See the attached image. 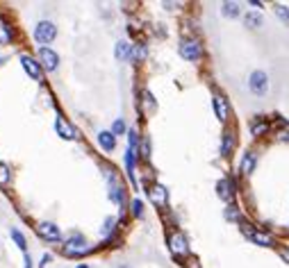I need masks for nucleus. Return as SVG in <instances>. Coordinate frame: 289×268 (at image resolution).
Here are the masks:
<instances>
[{
	"instance_id": "38",
	"label": "nucleus",
	"mask_w": 289,
	"mask_h": 268,
	"mask_svg": "<svg viewBox=\"0 0 289 268\" xmlns=\"http://www.w3.org/2000/svg\"><path fill=\"white\" fill-rule=\"evenodd\" d=\"M121 268H130V266H121Z\"/></svg>"
},
{
	"instance_id": "27",
	"label": "nucleus",
	"mask_w": 289,
	"mask_h": 268,
	"mask_svg": "<svg viewBox=\"0 0 289 268\" xmlns=\"http://www.w3.org/2000/svg\"><path fill=\"white\" fill-rule=\"evenodd\" d=\"M130 207H132V216H134V218H141V216H143V202H141L139 198H134Z\"/></svg>"
},
{
	"instance_id": "6",
	"label": "nucleus",
	"mask_w": 289,
	"mask_h": 268,
	"mask_svg": "<svg viewBox=\"0 0 289 268\" xmlns=\"http://www.w3.org/2000/svg\"><path fill=\"white\" fill-rule=\"evenodd\" d=\"M55 36H57V27L53 25L51 21H41L37 27H34V39H37L39 43H43V45L51 43Z\"/></svg>"
},
{
	"instance_id": "28",
	"label": "nucleus",
	"mask_w": 289,
	"mask_h": 268,
	"mask_svg": "<svg viewBox=\"0 0 289 268\" xmlns=\"http://www.w3.org/2000/svg\"><path fill=\"white\" fill-rule=\"evenodd\" d=\"M12 239H14V241H16V245H19V248L25 252V248H28V245H25V236L21 234L19 230H12Z\"/></svg>"
},
{
	"instance_id": "21",
	"label": "nucleus",
	"mask_w": 289,
	"mask_h": 268,
	"mask_svg": "<svg viewBox=\"0 0 289 268\" xmlns=\"http://www.w3.org/2000/svg\"><path fill=\"white\" fill-rule=\"evenodd\" d=\"M223 213H225V218H228V221H232V223H242V221H244L242 209H239L237 204H228Z\"/></svg>"
},
{
	"instance_id": "31",
	"label": "nucleus",
	"mask_w": 289,
	"mask_h": 268,
	"mask_svg": "<svg viewBox=\"0 0 289 268\" xmlns=\"http://www.w3.org/2000/svg\"><path fill=\"white\" fill-rule=\"evenodd\" d=\"M141 157L143 159L151 157V141H148V136H143L141 139Z\"/></svg>"
},
{
	"instance_id": "26",
	"label": "nucleus",
	"mask_w": 289,
	"mask_h": 268,
	"mask_svg": "<svg viewBox=\"0 0 289 268\" xmlns=\"http://www.w3.org/2000/svg\"><path fill=\"white\" fill-rule=\"evenodd\" d=\"M0 184H10V166L5 162H0Z\"/></svg>"
},
{
	"instance_id": "33",
	"label": "nucleus",
	"mask_w": 289,
	"mask_h": 268,
	"mask_svg": "<svg viewBox=\"0 0 289 268\" xmlns=\"http://www.w3.org/2000/svg\"><path fill=\"white\" fill-rule=\"evenodd\" d=\"M278 254L289 263V248H287V245H278Z\"/></svg>"
},
{
	"instance_id": "24",
	"label": "nucleus",
	"mask_w": 289,
	"mask_h": 268,
	"mask_svg": "<svg viewBox=\"0 0 289 268\" xmlns=\"http://www.w3.org/2000/svg\"><path fill=\"white\" fill-rule=\"evenodd\" d=\"M146 55H148V50H146V45H143V43L132 45V59H134L137 64H141L143 59H146Z\"/></svg>"
},
{
	"instance_id": "3",
	"label": "nucleus",
	"mask_w": 289,
	"mask_h": 268,
	"mask_svg": "<svg viewBox=\"0 0 289 268\" xmlns=\"http://www.w3.org/2000/svg\"><path fill=\"white\" fill-rule=\"evenodd\" d=\"M91 245H87L84 236L80 234H73L69 241H66V248H64V254L66 257H82V254H89L91 252Z\"/></svg>"
},
{
	"instance_id": "29",
	"label": "nucleus",
	"mask_w": 289,
	"mask_h": 268,
	"mask_svg": "<svg viewBox=\"0 0 289 268\" xmlns=\"http://www.w3.org/2000/svg\"><path fill=\"white\" fill-rule=\"evenodd\" d=\"M137 145H139V134H137V130H130V132H128V148L137 150Z\"/></svg>"
},
{
	"instance_id": "36",
	"label": "nucleus",
	"mask_w": 289,
	"mask_h": 268,
	"mask_svg": "<svg viewBox=\"0 0 289 268\" xmlns=\"http://www.w3.org/2000/svg\"><path fill=\"white\" fill-rule=\"evenodd\" d=\"M25 268H32V261H30L28 254H25Z\"/></svg>"
},
{
	"instance_id": "35",
	"label": "nucleus",
	"mask_w": 289,
	"mask_h": 268,
	"mask_svg": "<svg viewBox=\"0 0 289 268\" xmlns=\"http://www.w3.org/2000/svg\"><path fill=\"white\" fill-rule=\"evenodd\" d=\"M278 139H280V141H289V130H287V132H280Z\"/></svg>"
},
{
	"instance_id": "7",
	"label": "nucleus",
	"mask_w": 289,
	"mask_h": 268,
	"mask_svg": "<svg viewBox=\"0 0 289 268\" xmlns=\"http://www.w3.org/2000/svg\"><path fill=\"white\" fill-rule=\"evenodd\" d=\"M212 104H214V114L216 118H219L221 123H225L230 118V107H228V100L223 98V95L214 93V98H212Z\"/></svg>"
},
{
	"instance_id": "18",
	"label": "nucleus",
	"mask_w": 289,
	"mask_h": 268,
	"mask_svg": "<svg viewBox=\"0 0 289 268\" xmlns=\"http://www.w3.org/2000/svg\"><path fill=\"white\" fill-rule=\"evenodd\" d=\"M244 23H246L248 30H257V27L262 25V14L257 12V9H251V12L244 16Z\"/></svg>"
},
{
	"instance_id": "34",
	"label": "nucleus",
	"mask_w": 289,
	"mask_h": 268,
	"mask_svg": "<svg viewBox=\"0 0 289 268\" xmlns=\"http://www.w3.org/2000/svg\"><path fill=\"white\" fill-rule=\"evenodd\" d=\"M51 259H53L51 254H43V259H41V263H39V266H41V268H46V263L51 261Z\"/></svg>"
},
{
	"instance_id": "22",
	"label": "nucleus",
	"mask_w": 289,
	"mask_h": 268,
	"mask_svg": "<svg viewBox=\"0 0 289 268\" xmlns=\"http://www.w3.org/2000/svg\"><path fill=\"white\" fill-rule=\"evenodd\" d=\"M12 36H14V32H12V27L7 25L3 18H0V45L3 43H10L12 41Z\"/></svg>"
},
{
	"instance_id": "13",
	"label": "nucleus",
	"mask_w": 289,
	"mask_h": 268,
	"mask_svg": "<svg viewBox=\"0 0 289 268\" xmlns=\"http://www.w3.org/2000/svg\"><path fill=\"white\" fill-rule=\"evenodd\" d=\"M39 59H41L43 68H48V71H55L57 64H60V57H57L55 50H51V48H41V50H39Z\"/></svg>"
},
{
	"instance_id": "4",
	"label": "nucleus",
	"mask_w": 289,
	"mask_h": 268,
	"mask_svg": "<svg viewBox=\"0 0 289 268\" xmlns=\"http://www.w3.org/2000/svg\"><path fill=\"white\" fill-rule=\"evenodd\" d=\"M178 50H180V57L187 59V62H198L203 57V45L196 39H184Z\"/></svg>"
},
{
	"instance_id": "14",
	"label": "nucleus",
	"mask_w": 289,
	"mask_h": 268,
	"mask_svg": "<svg viewBox=\"0 0 289 268\" xmlns=\"http://www.w3.org/2000/svg\"><path fill=\"white\" fill-rule=\"evenodd\" d=\"M216 195H219L221 200H232V195H234V184L228 180V177H221V180L216 182Z\"/></svg>"
},
{
	"instance_id": "32",
	"label": "nucleus",
	"mask_w": 289,
	"mask_h": 268,
	"mask_svg": "<svg viewBox=\"0 0 289 268\" xmlns=\"http://www.w3.org/2000/svg\"><path fill=\"white\" fill-rule=\"evenodd\" d=\"M143 104H146L148 109H155V100H153L151 91H143Z\"/></svg>"
},
{
	"instance_id": "25",
	"label": "nucleus",
	"mask_w": 289,
	"mask_h": 268,
	"mask_svg": "<svg viewBox=\"0 0 289 268\" xmlns=\"http://www.w3.org/2000/svg\"><path fill=\"white\" fill-rule=\"evenodd\" d=\"M114 232H116V218H107L105 221V227H103V234H105V239L107 241H112V236H114Z\"/></svg>"
},
{
	"instance_id": "11",
	"label": "nucleus",
	"mask_w": 289,
	"mask_h": 268,
	"mask_svg": "<svg viewBox=\"0 0 289 268\" xmlns=\"http://www.w3.org/2000/svg\"><path fill=\"white\" fill-rule=\"evenodd\" d=\"M255 168H257V154L248 150V152L242 157V164H239V171H242V175H246V177H248V175H253V173H255Z\"/></svg>"
},
{
	"instance_id": "2",
	"label": "nucleus",
	"mask_w": 289,
	"mask_h": 268,
	"mask_svg": "<svg viewBox=\"0 0 289 268\" xmlns=\"http://www.w3.org/2000/svg\"><path fill=\"white\" fill-rule=\"evenodd\" d=\"M169 250L175 259H184L189 254V243H187V236L182 232H171L169 234Z\"/></svg>"
},
{
	"instance_id": "20",
	"label": "nucleus",
	"mask_w": 289,
	"mask_h": 268,
	"mask_svg": "<svg viewBox=\"0 0 289 268\" xmlns=\"http://www.w3.org/2000/svg\"><path fill=\"white\" fill-rule=\"evenodd\" d=\"M221 14L228 16V18H239L242 7H239V3H223V5H221Z\"/></svg>"
},
{
	"instance_id": "5",
	"label": "nucleus",
	"mask_w": 289,
	"mask_h": 268,
	"mask_svg": "<svg viewBox=\"0 0 289 268\" xmlns=\"http://www.w3.org/2000/svg\"><path fill=\"white\" fill-rule=\"evenodd\" d=\"M248 89H251L253 95H264L269 91V77H266V73L253 71L251 77H248Z\"/></svg>"
},
{
	"instance_id": "30",
	"label": "nucleus",
	"mask_w": 289,
	"mask_h": 268,
	"mask_svg": "<svg viewBox=\"0 0 289 268\" xmlns=\"http://www.w3.org/2000/svg\"><path fill=\"white\" fill-rule=\"evenodd\" d=\"M123 132H125V123H123V118H119V121H114V125H112V134L119 136V134H123Z\"/></svg>"
},
{
	"instance_id": "17",
	"label": "nucleus",
	"mask_w": 289,
	"mask_h": 268,
	"mask_svg": "<svg viewBox=\"0 0 289 268\" xmlns=\"http://www.w3.org/2000/svg\"><path fill=\"white\" fill-rule=\"evenodd\" d=\"M266 132H269V123H266V118H262V116H255L251 121V134L255 136H264Z\"/></svg>"
},
{
	"instance_id": "15",
	"label": "nucleus",
	"mask_w": 289,
	"mask_h": 268,
	"mask_svg": "<svg viewBox=\"0 0 289 268\" xmlns=\"http://www.w3.org/2000/svg\"><path fill=\"white\" fill-rule=\"evenodd\" d=\"M234 143H237V139H234V132L232 130H225L223 136H221V157H230L234 150Z\"/></svg>"
},
{
	"instance_id": "9",
	"label": "nucleus",
	"mask_w": 289,
	"mask_h": 268,
	"mask_svg": "<svg viewBox=\"0 0 289 268\" xmlns=\"http://www.w3.org/2000/svg\"><path fill=\"white\" fill-rule=\"evenodd\" d=\"M148 195H151L153 204H157V207H166V202H169V191L162 184H153L148 189Z\"/></svg>"
},
{
	"instance_id": "8",
	"label": "nucleus",
	"mask_w": 289,
	"mask_h": 268,
	"mask_svg": "<svg viewBox=\"0 0 289 268\" xmlns=\"http://www.w3.org/2000/svg\"><path fill=\"white\" fill-rule=\"evenodd\" d=\"M55 130H57V134H60L62 139H69V141L78 139V130H75V127L71 125L66 118H62V116L55 121Z\"/></svg>"
},
{
	"instance_id": "10",
	"label": "nucleus",
	"mask_w": 289,
	"mask_h": 268,
	"mask_svg": "<svg viewBox=\"0 0 289 268\" xmlns=\"http://www.w3.org/2000/svg\"><path fill=\"white\" fill-rule=\"evenodd\" d=\"M21 64H23V71L28 73L32 80H41V68H39L37 62H34V57H30V55H21Z\"/></svg>"
},
{
	"instance_id": "37",
	"label": "nucleus",
	"mask_w": 289,
	"mask_h": 268,
	"mask_svg": "<svg viewBox=\"0 0 289 268\" xmlns=\"http://www.w3.org/2000/svg\"><path fill=\"white\" fill-rule=\"evenodd\" d=\"M78 268H89V266H84V263H80V266Z\"/></svg>"
},
{
	"instance_id": "1",
	"label": "nucleus",
	"mask_w": 289,
	"mask_h": 268,
	"mask_svg": "<svg viewBox=\"0 0 289 268\" xmlns=\"http://www.w3.org/2000/svg\"><path fill=\"white\" fill-rule=\"evenodd\" d=\"M239 225H242L244 236H246L248 241H253V243L262 245V248H275V245H278L275 243V239H273V234H269V232L257 230V227H253L251 223H246V221H242Z\"/></svg>"
},
{
	"instance_id": "12",
	"label": "nucleus",
	"mask_w": 289,
	"mask_h": 268,
	"mask_svg": "<svg viewBox=\"0 0 289 268\" xmlns=\"http://www.w3.org/2000/svg\"><path fill=\"white\" fill-rule=\"evenodd\" d=\"M37 232L41 239L46 241H60V230H57V225H53V223H39L37 225Z\"/></svg>"
},
{
	"instance_id": "16",
	"label": "nucleus",
	"mask_w": 289,
	"mask_h": 268,
	"mask_svg": "<svg viewBox=\"0 0 289 268\" xmlns=\"http://www.w3.org/2000/svg\"><path fill=\"white\" fill-rule=\"evenodd\" d=\"M98 143H101V148L105 150V152H112V150L116 148V136L112 134V130L110 132L103 130V132H98Z\"/></svg>"
},
{
	"instance_id": "23",
	"label": "nucleus",
	"mask_w": 289,
	"mask_h": 268,
	"mask_svg": "<svg viewBox=\"0 0 289 268\" xmlns=\"http://www.w3.org/2000/svg\"><path fill=\"white\" fill-rule=\"evenodd\" d=\"M273 14H275V16H278L282 23H287V25H289V7H287V5L275 3V5H273Z\"/></svg>"
},
{
	"instance_id": "19",
	"label": "nucleus",
	"mask_w": 289,
	"mask_h": 268,
	"mask_svg": "<svg viewBox=\"0 0 289 268\" xmlns=\"http://www.w3.org/2000/svg\"><path fill=\"white\" fill-rule=\"evenodd\" d=\"M114 55H116V59H121V62H123V59H130L132 57V45H130L128 41H119L116 48H114Z\"/></svg>"
}]
</instances>
